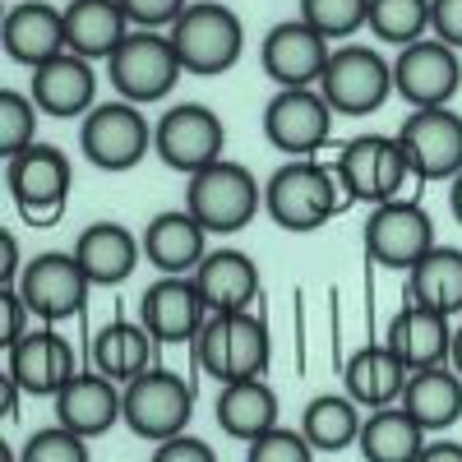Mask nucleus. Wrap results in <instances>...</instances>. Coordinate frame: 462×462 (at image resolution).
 Segmentation results:
<instances>
[{
    "label": "nucleus",
    "instance_id": "14",
    "mask_svg": "<svg viewBox=\"0 0 462 462\" xmlns=\"http://www.w3.org/2000/svg\"><path fill=\"white\" fill-rule=\"evenodd\" d=\"M93 278L84 273V263L74 259V250H42L23 263V278H19V296L32 310V319L42 324H60L74 319L88 305Z\"/></svg>",
    "mask_w": 462,
    "mask_h": 462
},
{
    "label": "nucleus",
    "instance_id": "39",
    "mask_svg": "<svg viewBox=\"0 0 462 462\" xmlns=\"http://www.w3.org/2000/svg\"><path fill=\"white\" fill-rule=\"evenodd\" d=\"M245 462H315V444L291 426H273L254 444H245Z\"/></svg>",
    "mask_w": 462,
    "mask_h": 462
},
{
    "label": "nucleus",
    "instance_id": "12",
    "mask_svg": "<svg viewBox=\"0 0 462 462\" xmlns=\"http://www.w3.org/2000/svg\"><path fill=\"white\" fill-rule=\"evenodd\" d=\"M361 245H365V259L379 263V268H393V273H407V268L435 250V217L426 213V204L402 195V199H389L370 208L365 226H361Z\"/></svg>",
    "mask_w": 462,
    "mask_h": 462
},
{
    "label": "nucleus",
    "instance_id": "48",
    "mask_svg": "<svg viewBox=\"0 0 462 462\" xmlns=\"http://www.w3.org/2000/svg\"><path fill=\"white\" fill-rule=\"evenodd\" d=\"M448 365L462 374V319L453 324V352H448Z\"/></svg>",
    "mask_w": 462,
    "mask_h": 462
},
{
    "label": "nucleus",
    "instance_id": "24",
    "mask_svg": "<svg viewBox=\"0 0 462 462\" xmlns=\"http://www.w3.org/2000/svg\"><path fill=\"white\" fill-rule=\"evenodd\" d=\"M383 346L407 365V370H426V365H448L453 352V319L435 315L426 305H402L383 328Z\"/></svg>",
    "mask_w": 462,
    "mask_h": 462
},
{
    "label": "nucleus",
    "instance_id": "13",
    "mask_svg": "<svg viewBox=\"0 0 462 462\" xmlns=\"http://www.w3.org/2000/svg\"><path fill=\"white\" fill-rule=\"evenodd\" d=\"M333 121L337 111L319 88H278L263 106V139L282 158H315L333 139Z\"/></svg>",
    "mask_w": 462,
    "mask_h": 462
},
{
    "label": "nucleus",
    "instance_id": "32",
    "mask_svg": "<svg viewBox=\"0 0 462 462\" xmlns=\"http://www.w3.org/2000/svg\"><path fill=\"white\" fill-rule=\"evenodd\" d=\"M426 444H430V435L420 430V420L402 402L365 411L361 439H356L365 462H416L420 453H426Z\"/></svg>",
    "mask_w": 462,
    "mask_h": 462
},
{
    "label": "nucleus",
    "instance_id": "25",
    "mask_svg": "<svg viewBox=\"0 0 462 462\" xmlns=\"http://www.w3.org/2000/svg\"><path fill=\"white\" fill-rule=\"evenodd\" d=\"M134 32L130 14L121 10V0H69L65 5V51L84 60H111L116 47Z\"/></svg>",
    "mask_w": 462,
    "mask_h": 462
},
{
    "label": "nucleus",
    "instance_id": "38",
    "mask_svg": "<svg viewBox=\"0 0 462 462\" xmlns=\"http://www.w3.org/2000/svg\"><path fill=\"white\" fill-rule=\"evenodd\" d=\"M19 462H93L88 439L65 426H42L19 444Z\"/></svg>",
    "mask_w": 462,
    "mask_h": 462
},
{
    "label": "nucleus",
    "instance_id": "3",
    "mask_svg": "<svg viewBox=\"0 0 462 462\" xmlns=\"http://www.w3.org/2000/svg\"><path fill=\"white\" fill-rule=\"evenodd\" d=\"M185 208L199 217V226L208 231V236H236V231H245L259 217L263 185L254 180L250 167L231 162V158H217L213 167L189 176Z\"/></svg>",
    "mask_w": 462,
    "mask_h": 462
},
{
    "label": "nucleus",
    "instance_id": "37",
    "mask_svg": "<svg viewBox=\"0 0 462 462\" xmlns=\"http://www.w3.org/2000/svg\"><path fill=\"white\" fill-rule=\"evenodd\" d=\"M37 102L32 93H19V88H0V152L14 158V152L32 148L37 143Z\"/></svg>",
    "mask_w": 462,
    "mask_h": 462
},
{
    "label": "nucleus",
    "instance_id": "8",
    "mask_svg": "<svg viewBox=\"0 0 462 462\" xmlns=\"http://www.w3.org/2000/svg\"><path fill=\"white\" fill-rule=\"evenodd\" d=\"M180 56L171 47L167 32H152V28H134L116 56L106 60V84L116 88V97H125L134 106H148V102H162L176 79H180Z\"/></svg>",
    "mask_w": 462,
    "mask_h": 462
},
{
    "label": "nucleus",
    "instance_id": "23",
    "mask_svg": "<svg viewBox=\"0 0 462 462\" xmlns=\"http://www.w3.org/2000/svg\"><path fill=\"white\" fill-rule=\"evenodd\" d=\"M0 42H5V56L23 69L47 65L65 51V10L47 5V0H14L5 10Z\"/></svg>",
    "mask_w": 462,
    "mask_h": 462
},
{
    "label": "nucleus",
    "instance_id": "43",
    "mask_svg": "<svg viewBox=\"0 0 462 462\" xmlns=\"http://www.w3.org/2000/svg\"><path fill=\"white\" fill-rule=\"evenodd\" d=\"M430 32L462 51V0H430Z\"/></svg>",
    "mask_w": 462,
    "mask_h": 462
},
{
    "label": "nucleus",
    "instance_id": "22",
    "mask_svg": "<svg viewBox=\"0 0 462 462\" xmlns=\"http://www.w3.org/2000/svg\"><path fill=\"white\" fill-rule=\"evenodd\" d=\"M5 370L19 379V389L28 398H56L65 383L79 374V370H74V346L51 324L32 328L23 342H14L5 352Z\"/></svg>",
    "mask_w": 462,
    "mask_h": 462
},
{
    "label": "nucleus",
    "instance_id": "7",
    "mask_svg": "<svg viewBox=\"0 0 462 462\" xmlns=\"http://www.w3.org/2000/svg\"><path fill=\"white\" fill-rule=\"evenodd\" d=\"M315 88L328 97V106L337 116L361 121V116H374L383 102L393 97V60L383 56L379 47L342 42V47H333L328 69H324V79Z\"/></svg>",
    "mask_w": 462,
    "mask_h": 462
},
{
    "label": "nucleus",
    "instance_id": "45",
    "mask_svg": "<svg viewBox=\"0 0 462 462\" xmlns=\"http://www.w3.org/2000/svg\"><path fill=\"white\" fill-rule=\"evenodd\" d=\"M416 462H462V444H457V439H439V435H430L426 453H420Z\"/></svg>",
    "mask_w": 462,
    "mask_h": 462
},
{
    "label": "nucleus",
    "instance_id": "26",
    "mask_svg": "<svg viewBox=\"0 0 462 462\" xmlns=\"http://www.w3.org/2000/svg\"><path fill=\"white\" fill-rule=\"evenodd\" d=\"M407 379H411V370L383 342H374V346H361V352L346 356V365H342V393L352 398L361 411H379V407L402 402Z\"/></svg>",
    "mask_w": 462,
    "mask_h": 462
},
{
    "label": "nucleus",
    "instance_id": "11",
    "mask_svg": "<svg viewBox=\"0 0 462 462\" xmlns=\"http://www.w3.org/2000/svg\"><path fill=\"white\" fill-rule=\"evenodd\" d=\"M222 148H226V125L204 102H176L152 121V152L171 171L195 176L222 158Z\"/></svg>",
    "mask_w": 462,
    "mask_h": 462
},
{
    "label": "nucleus",
    "instance_id": "46",
    "mask_svg": "<svg viewBox=\"0 0 462 462\" xmlns=\"http://www.w3.org/2000/svg\"><path fill=\"white\" fill-rule=\"evenodd\" d=\"M19 379L5 370V374H0V411H5V420H14V411H19Z\"/></svg>",
    "mask_w": 462,
    "mask_h": 462
},
{
    "label": "nucleus",
    "instance_id": "34",
    "mask_svg": "<svg viewBox=\"0 0 462 462\" xmlns=\"http://www.w3.org/2000/svg\"><path fill=\"white\" fill-rule=\"evenodd\" d=\"M361 420H365L361 407L346 393H319L300 411V435L315 444V453H342V448H356Z\"/></svg>",
    "mask_w": 462,
    "mask_h": 462
},
{
    "label": "nucleus",
    "instance_id": "27",
    "mask_svg": "<svg viewBox=\"0 0 462 462\" xmlns=\"http://www.w3.org/2000/svg\"><path fill=\"white\" fill-rule=\"evenodd\" d=\"M195 287L208 300V315H226V310H250L259 296V263L245 250H208L204 263L195 268Z\"/></svg>",
    "mask_w": 462,
    "mask_h": 462
},
{
    "label": "nucleus",
    "instance_id": "31",
    "mask_svg": "<svg viewBox=\"0 0 462 462\" xmlns=\"http://www.w3.org/2000/svg\"><path fill=\"white\" fill-rule=\"evenodd\" d=\"M407 300L426 305L435 315L462 319V250L435 245L407 268Z\"/></svg>",
    "mask_w": 462,
    "mask_h": 462
},
{
    "label": "nucleus",
    "instance_id": "21",
    "mask_svg": "<svg viewBox=\"0 0 462 462\" xmlns=\"http://www.w3.org/2000/svg\"><path fill=\"white\" fill-rule=\"evenodd\" d=\"M139 241H143V259L158 268V278H189L208 254V231L189 208H167L148 217Z\"/></svg>",
    "mask_w": 462,
    "mask_h": 462
},
{
    "label": "nucleus",
    "instance_id": "44",
    "mask_svg": "<svg viewBox=\"0 0 462 462\" xmlns=\"http://www.w3.org/2000/svg\"><path fill=\"white\" fill-rule=\"evenodd\" d=\"M19 278H23L19 241H14V231H0V287H19Z\"/></svg>",
    "mask_w": 462,
    "mask_h": 462
},
{
    "label": "nucleus",
    "instance_id": "20",
    "mask_svg": "<svg viewBox=\"0 0 462 462\" xmlns=\"http://www.w3.org/2000/svg\"><path fill=\"white\" fill-rule=\"evenodd\" d=\"M139 324L152 342H195L208 324V300L199 296L195 278H158L139 296Z\"/></svg>",
    "mask_w": 462,
    "mask_h": 462
},
{
    "label": "nucleus",
    "instance_id": "17",
    "mask_svg": "<svg viewBox=\"0 0 462 462\" xmlns=\"http://www.w3.org/2000/svg\"><path fill=\"white\" fill-rule=\"evenodd\" d=\"M328 56H333V42L305 19L273 23L259 42V65L278 88H315L328 69Z\"/></svg>",
    "mask_w": 462,
    "mask_h": 462
},
{
    "label": "nucleus",
    "instance_id": "40",
    "mask_svg": "<svg viewBox=\"0 0 462 462\" xmlns=\"http://www.w3.org/2000/svg\"><path fill=\"white\" fill-rule=\"evenodd\" d=\"M195 5V0H121V10L130 14V23L134 28H152V32H171L176 28V19Z\"/></svg>",
    "mask_w": 462,
    "mask_h": 462
},
{
    "label": "nucleus",
    "instance_id": "28",
    "mask_svg": "<svg viewBox=\"0 0 462 462\" xmlns=\"http://www.w3.org/2000/svg\"><path fill=\"white\" fill-rule=\"evenodd\" d=\"M213 416L222 435L241 439V444H254L259 435H268L273 426H282V407H278V389L268 379H236V383H222L217 389V402H213Z\"/></svg>",
    "mask_w": 462,
    "mask_h": 462
},
{
    "label": "nucleus",
    "instance_id": "5",
    "mask_svg": "<svg viewBox=\"0 0 462 462\" xmlns=\"http://www.w3.org/2000/svg\"><path fill=\"white\" fill-rule=\"evenodd\" d=\"M333 176H337L346 199L370 204V208L389 204V199H402L407 180H416L398 134H356V139H346L337 162H333Z\"/></svg>",
    "mask_w": 462,
    "mask_h": 462
},
{
    "label": "nucleus",
    "instance_id": "30",
    "mask_svg": "<svg viewBox=\"0 0 462 462\" xmlns=\"http://www.w3.org/2000/svg\"><path fill=\"white\" fill-rule=\"evenodd\" d=\"M402 407L420 420L426 435H444L462 420V374L453 365H426L411 370L407 389H402Z\"/></svg>",
    "mask_w": 462,
    "mask_h": 462
},
{
    "label": "nucleus",
    "instance_id": "2",
    "mask_svg": "<svg viewBox=\"0 0 462 462\" xmlns=\"http://www.w3.org/2000/svg\"><path fill=\"white\" fill-rule=\"evenodd\" d=\"M167 37L180 56V69L199 74V79H217V74L236 69L245 56V23L222 0H195Z\"/></svg>",
    "mask_w": 462,
    "mask_h": 462
},
{
    "label": "nucleus",
    "instance_id": "47",
    "mask_svg": "<svg viewBox=\"0 0 462 462\" xmlns=\"http://www.w3.org/2000/svg\"><path fill=\"white\" fill-rule=\"evenodd\" d=\"M448 208H453V217H457V226H462V171L448 180Z\"/></svg>",
    "mask_w": 462,
    "mask_h": 462
},
{
    "label": "nucleus",
    "instance_id": "4",
    "mask_svg": "<svg viewBox=\"0 0 462 462\" xmlns=\"http://www.w3.org/2000/svg\"><path fill=\"white\" fill-rule=\"evenodd\" d=\"M195 356L199 370L217 383H236V379H263L273 342H268V324L254 310H226L208 315V324L195 337Z\"/></svg>",
    "mask_w": 462,
    "mask_h": 462
},
{
    "label": "nucleus",
    "instance_id": "33",
    "mask_svg": "<svg viewBox=\"0 0 462 462\" xmlns=\"http://www.w3.org/2000/svg\"><path fill=\"white\" fill-rule=\"evenodd\" d=\"M152 333L143 324H130V319H111L93 333L88 342V361L97 374L116 379V383H130L139 379L143 370H152Z\"/></svg>",
    "mask_w": 462,
    "mask_h": 462
},
{
    "label": "nucleus",
    "instance_id": "1",
    "mask_svg": "<svg viewBox=\"0 0 462 462\" xmlns=\"http://www.w3.org/2000/svg\"><path fill=\"white\" fill-rule=\"evenodd\" d=\"M342 185L319 158H287L263 185V208L282 231H319L342 208Z\"/></svg>",
    "mask_w": 462,
    "mask_h": 462
},
{
    "label": "nucleus",
    "instance_id": "36",
    "mask_svg": "<svg viewBox=\"0 0 462 462\" xmlns=\"http://www.w3.org/2000/svg\"><path fill=\"white\" fill-rule=\"evenodd\" d=\"M296 19H305L315 32H324L328 42H346L370 23V0H296Z\"/></svg>",
    "mask_w": 462,
    "mask_h": 462
},
{
    "label": "nucleus",
    "instance_id": "49",
    "mask_svg": "<svg viewBox=\"0 0 462 462\" xmlns=\"http://www.w3.org/2000/svg\"><path fill=\"white\" fill-rule=\"evenodd\" d=\"M0 462H19V448H10V444H5V448H0Z\"/></svg>",
    "mask_w": 462,
    "mask_h": 462
},
{
    "label": "nucleus",
    "instance_id": "18",
    "mask_svg": "<svg viewBox=\"0 0 462 462\" xmlns=\"http://www.w3.org/2000/svg\"><path fill=\"white\" fill-rule=\"evenodd\" d=\"M28 93L37 102L42 116H56V121H84V116L97 106V65L60 51L47 65L28 69Z\"/></svg>",
    "mask_w": 462,
    "mask_h": 462
},
{
    "label": "nucleus",
    "instance_id": "29",
    "mask_svg": "<svg viewBox=\"0 0 462 462\" xmlns=\"http://www.w3.org/2000/svg\"><path fill=\"white\" fill-rule=\"evenodd\" d=\"M74 259L84 263L93 287H121L143 259V241L121 222H93L74 241Z\"/></svg>",
    "mask_w": 462,
    "mask_h": 462
},
{
    "label": "nucleus",
    "instance_id": "10",
    "mask_svg": "<svg viewBox=\"0 0 462 462\" xmlns=\"http://www.w3.org/2000/svg\"><path fill=\"white\" fill-rule=\"evenodd\" d=\"M79 148L97 171H134L152 148V125L143 106L111 97V102H97L79 121Z\"/></svg>",
    "mask_w": 462,
    "mask_h": 462
},
{
    "label": "nucleus",
    "instance_id": "6",
    "mask_svg": "<svg viewBox=\"0 0 462 462\" xmlns=\"http://www.w3.org/2000/svg\"><path fill=\"white\" fill-rule=\"evenodd\" d=\"M5 185H10V199L28 226H51V222H60V213L69 204L74 167L56 143H32V148L14 152V158H5Z\"/></svg>",
    "mask_w": 462,
    "mask_h": 462
},
{
    "label": "nucleus",
    "instance_id": "41",
    "mask_svg": "<svg viewBox=\"0 0 462 462\" xmlns=\"http://www.w3.org/2000/svg\"><path fill=\"white\" fill-rule=\"evenodd\" d=\"M28 305H23V296H19V287H0V346H10L14 342H23L32 328H28Z\"/></svg>",
    "mask_w": 462,
    "mask_h": 462
},
{
    "label": "nucleus",
    "instance_id": "19",
    "mask_svg": "<svg viewBox=\"0 0 462 462\" xmlns=\"http://www.w3.org/2000/svg\"><path fill=\"white\" fill-rule=\"evenodd\" d=\"M51 402H56V426L97 439L116 420H125V383H116L97 370H79Z\"/></svg>",
    "mask_w": 462,
    "mask_h": 462
},
{
    "label": "nucleus",
    "instance_id": "15",
    "mask_svg": "<svg viewBox=\"0 0 462 462\" xmlns=\"http://www.w3.org/2000/svg\"><path fill=\"white\" fill-rule=\"evenodd\" d=\"M462 88V51H453L439 37H420L393 56V93L416 106H453Z\"/></svg>",
    "mask_w": 462,
    "mask_h": 462
},
{
    "label": "nucleus",
    "instance_id": "9",
    "mask_svg": "<svg viewBox=\"0 0 462 462\" xmlns=\"http://www.w3.org/2000/svg\"><path fill=\"white\" fill-rule=\"evenodd\" d=\"M189 420H195V389H189L185 374L152 365L125 383V426L139 439L148 444L176 439L189 430Z\"/></svg>",
    "mask_w": 462,
    "mask_h": 462
},
{
    "label": "nucleus",
    "instance_id": "35",
    "mask_svg": "<svg viewBox=\"0 0 462 462\" xmlns=\"http://www.w3.org/2000/svg\"><path fill=\"white\" fill-rule=\"evenodd\" d=\"M374 42L383 47H411L430 37V0H370V23Z\"/></svg>",
    "mask_w": 462,
    "mask_h": 462
},
{
    "label": "nucleus",
    "instance_id": "16",
    "mask_svg": "<svg viewBox=\"0 0 462 462\" xmlns=\"http://www.w3.org/2000/svg\"><path fill=\"white\" fill-rule=\"evenodd\" d=\"M416 180H453L462 171V116L453 106H416L398 125Z\"/></svg>",
    "mask_w": 462,
    "mask_h": 462
},
{
    "label": "nucleus",
    "instance_id": "42",
    "mask_svg": "<svg viewBox=\"0 0 462 462\" xmlns=\"http://www.w3.org/2000/svg\"><path fill=\"white\" fill-rule=\"evenodd\" d=\"M148 462H217V453L199 439V435H176V439H162V444H152V457Z\"/></svg>",
    "mask_w": 462,
    "mask_h": 462
}]
</instances>
